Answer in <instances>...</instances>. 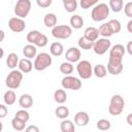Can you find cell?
Listing matches in <instances>:
<instances>
[{
    "mask_svg": "<svg viewBox=\"0 0 132 132\" xmlns=\"http://www.w3.org/2000/svg\"><path fill=\"white\" fill-rule=\"evenodd\" d=\"M50 53L54 57H60L64 53V46H63V44L61 42H58V41L53 42L51 44V46H50Z\"/></svg>",
    "mask_w": 132,
    "mask_h": 132,
    "instance_id": "17",
    "label": "cell"
},
{
    "mask_svg": "<svg viewBox=\"0 0 132 132\" xmlns=\"http://www.w3.org/2000/svg\"><path fill=\"white\" fill-rule=\"evenodd\" d=\"M2 129H3V124L1 123V121H0V132L2 131Z\"/></svg>",
    "mask_w": 132,
    "mask_h": 132,
    "instance_id": "49",
    "label": "cell"
},
{
    "mask_svg": "<svg viewBox=\"0 0 132 132\" xmlns=\"http://www.w3.org/2000/svg\"><path fill=\"white\" fill-rule=\"evenodd\" d=\"M68 1H70V0H62V2H63V3H65V2H68Z\"/></svg>",
    "mask_w": 132,
    "mask_h": 132,
    "instance_id": "50",
    "label": "cell"
},
{
    "mask_svg": "<svg viewBox=\"0 0 132 132\" xmlns=\"http://www.w3.org/2000/svg\"><path fill=\"white\" fill-rule=\"evenodd\" d=\"M77 43H78V46H79L81 50H91L92 46H93V42H92V41H89V40L86 39L84 36L79 37Z\"/></svg>",
    "mask_w": 132,
    "mask_h": 132,
    "instance_id": "33",
    "label": "cell"
},
{
    "mask_svg": "<svg viewBox=\"0 0 132 132\" xmlns=\"http://www.w3.org/2000/svg\"><path fill=\"white\" fill-rule=\"evenodd\" d=\"M41 33L38 31V30H32V31H30L28 34H27V41L29 42V43H31V44H34L35 43V41H36V39L38 38V36L40 35Z\"/></svg>",
    "mask_w": 132,
    "mask_h": 132,
    "instance_id": "36",
    "label": "cell"
},
{
    "mask_svg": "<svg viewBox=\"0 0 132 132\" xmlns=\"http://www.w3.org/2000/svg\"><path fill=\"white\" fill-rule=\"evenodd\" d=\"M125 50H127L129 55H132V41H129L127 43V48H125Z\"/></svg>",
    "mask_w": 132,
    "mask_h": 132,
    "instance_id": "44",
    "label": "cell"
},
{
    "mask_svg": "<svg viewBox=\"0 0 132 132\" xmlns=\"http://www.w3.org/2000/svg\"><path fill=\"white\" fill-rule=\"evenodd\" d=\"M18 66H19V70L22 71L23 73H29L33 69L32 62L30 61V59H27V58H24L22 60H19Z\"/></svg>",
    "mask_w": 132,
    "mask_h": 132,
    "instance_id": "15",
    "label": "cell"
},
{
    "mask_svg": "<svg viewBox=\"0 0 132 132\" xmlns=\"http://www.w3.org/2000/svg\"><path fill=\"white\" fill-rule=\"evenodd\" d=\"M52 2L53 0H36V3L39 7L41 8H46V7H50L52 5Z\"/></svg>",
    "mask_w": 132,
    "mask_h": 132,
    "instance_id": "41",
    "label": "cell"
},
{
    "mask_svg": "<svg viewBox=\"0 0 132 132\" xmlns=\"http://www.w3.org/2000/svg\"><path fill=\"white\" fill-rule=\"evenodd\" d=\"M73 70H74V67H73V65H72V63H70V62H63L61 65H60V71H61V73H63V74H65V75H69V74H71L72 72H73Z\"/></svg>",
    "mask_w": 132,
    "mask_h": 132,
    "instance_id": "30",
    "label": "cell"
},
{
    "mask_svg": "<svg viewBox=\"0 0 132 132\" xmlns=\"http://www.w3.org/2000/svg\"><path fill=\"white\" fill-rule=\"evenodd\" d=\"M127 123L129 126H132V113H129L127 116Z\"/></svg>",
    "mask_w": 132,
    "mask_h": 132,
    "instance_id": "45",
    "label": "cell"
},
{
    "mask_svg": "<svg viewBox=\"0 0 132 132\" xmlns=\"http://www.w3.org/2000/svg\"><path fill=\"white\" fill-rule=\"evenodd\" d=\"M126 53V50L123 44H114L112 47L109 48V56H114V57H124Z\"/></svg>",
    "mask_w": 132,
    "mask_h": 132,
    "instance_id": "19",
    "label": "cell"
},
{
    "mask_svg": "<svg viewBox=\"0 0 132 132\" xmlns=\"http://www.w3.org/2000/svg\"><path fill=\"white\" fill-rule=\"evenodd\" d=\"M64 5V9L67 11V12H74L77 8V2L76 0H70L68 2H65L63 3Z\"/></svg>",
    "mask_w": 132,
    "mask_h": 132,
    "instance_id": "35",
    "label": "cell"
},
{
    "mask_svg": "<svg viewBox=\"0 0 132 132\" xmlns=\"http://www.w3.org/2000/svg\"><path fill=\"white\" fill-rule=\"evenodd\" d=\"M123 58L122 57H114L109 56L108 63H107V72L112 75H118L123 71Z\"/></svg>",
    "mask_w": 132,
    "mask_h": 132,
    "instance_id": "5",
    "label": "cell"
},
{
    "mask_svg": "<svg viewBox=\"0 0 132 132\" xmlns=\"http://www.w3.org/2000/svg\"><path fill=\"white\" fill-rule=\"evenodd\" d=\"M124 7V12H125V14L128 16V18H132V2L131 1H129V2H127L126 4H125V6H123Z\"/></svg>",
    "mask_w": 132,
    "mask_h": 132,
    "instance_id": "40",
    "label": "cell"
},
{
    "mask_svg": "<svg viewBox=\"0 0 132 132\" xmlns=\"http://www.w3.org/2000/svg\"><path fill=\"white\" fill-rule=\"evenodd\" d=\"M54 99L57 103H64L67 100V94L64 89H58L54 93Z\"/></svg>",
    "mask_w": 132,
    "mask_h": 132,
    "instance_id": "27",
    "label": "cell"
},
{
    "mask_svg": "<svg viewBox=\"0 0 132 132\" xmlns=\"http://www.w3.org/2000/svg\"><path fill=\"white\" fill-rule=\"evenodd\" d=\"M80 56H81L80 50L77 48V47H75V46L69 47V48L66 51V54H65L66 61H68V62H70V63L78 62L79 59H80Z\"/></svg>",
    "mask_w": 132,
    "mask_h": 132,
    "instance_id": "12",
    "label": "cell"
},
{
    "mask_svg": "<svg viewBox=\"0 0 132 132\" xmlns=\"http://www.w3.org/2000/svg\"><path fill=\"white\" fill-rule=\"evenodd\" d=\"M8 109L6 107V104H0V119H3L7 116Z\"/></svg>",
    "mask_w": 132,
    "mask_h": 132,
    "instance_id": "42",
    "label": "cell"
},
{
    "mask_svg": "<svg viewBox=\"0 0 132 132\" xmlns=\"http://www.w3.org/2000/svg\"><path fill=\"white\" fill-rule=\"evenodd\" d=\"M132 20H130L129 22H128V24H127V29H128V31L130 32V33H132Z\"/></svg>",
    "mask_w": 132,
    "mask_h": 132,
    "instance_id": "46",
    "label": "cell"
},
{
    "mask_svg": "<svg viewBox=\"0 0 132 132\" xmlns=\"http://www.w3.org/2000/svg\"><path fill=\"white\" fill-rule=\"evenodd\" d=\"M96 126L99 130H102V131H105V130H109L110 127H111V123L110 121L106 120V119H101L99 121H97L96 123Z\"/></svg>",
    "mask_w": 132,
    "mask_h": 132,
    "instance_id": "32",
    "label": "cell"
},
{
    "mask_svg": "<svg viewBox=\"0 0 132 132\" xmlns=\"http://www.w3.org/2000/svg\"><path fill=\"white\" fill-rule=\"evenodd\" d=\"M124 1L123 0H109V9H111L113 12H120L123 9Z\"/></svg>",
    "mask_w": 132,
    "mask_h": 132,
    "instance_id": "29",
    "label": "cell"
},
{
    "mask_svg": "<svg viewBox=\"0 0 132 132\" xmlns=\"http://www.w3.org/2000/svg\"><path fill=\"white\" fill-rule=\"evenodd\" d=\"M109 15V7L106 3L96 4L91 12V18L94 22H102Z\"/></svg>",
    "mask_w": 132,
    "mask_h": 132,
    "instance_id": "1",
    "label": "cell"
},
{
    "mask_svg": "<svg viewBox=\"0 0 132 132\" xmlns=\"http://www.w3.org/2000/svg\"><path fill=\"white\" fill-rule=\"evenodd\" d=\"M14 117L27 123V122L29 121V119H30V113H29L25 108H23V109L18 110V111L15 112V116H14Z\"/></svg>",
    "mask_w": 132,
    "mask_h": 132,
    "instance_id": "37",
    "label": "cell"
},
{
    "mask_svg": "<svg viewBox=\"0 0 132 132\" xmlns=\"http://www.w3.org/2000/svg\"><path fill=\"white\" fill-rule=\"evenodd\" d=\"M3 100H4V103L6 105H12L14 104L15 100H16V95L14 93V91H12L11 89H9L8 91H6L3 95Z\"/></svg>",
    "mask_w": 132,
    "mask_h": 132,
    "instance_id": "24",
    "label": "cell"
},
{
    "mask_svg": "<svg viewBox=\"0 0 132 132\" xmlns=\"http://www.w3.org/2000/svg\"><path fill=\"white\" fill-rule=\"evenodd\" d=\"M111 46V42L108 38H105V37H102V38H98L96 39L94 42H93V51L96 55H99V56H102L104 55Z\"/></svg>",
    "mask_w": 132,
    "mask_h": 132,
    "instance_id": "7",
    "label": "cell"
},
{
    "mask_svg": "<svg viewBox=\"0 0 132 132\" xmlns=\"http://www.w3.org/2000/svg\"><path fill=\"white\" fill-rule=\"evenodd\" d=\"M108 24H109V26H110V28H111L113 34H117V33H119V32L122 30V25H121V23H120L119 20L112 19V20H110V21L108 22Z\"/></svg>",
    "mask_w": 132,
    "mask_h": 132,
    "instance_id": "34",
    "label": "cell"
},
{
    "mask_svg": "<svg viewBox=\"0 0 132 132\" xmlns=\"http://www.w3.org/2000/svg\"><path fill=\"white\" fill-rule=\"evenodd\" d=\"M60 128H61L62 132H74L75 131V126H74L73 122L70 120H67V119H64L61 122Z\"/></svg>",
    "mask_w": 132,
    "mask_h": 132,
    "instance_id": "25",
    "label": "cell"
},
{
    "mask_svg": "<svg viewBox=\"0 0 132 132\" xmlns=\"http://www.w3.org/2000/svg\"><path fill=\"white\" fill-rule=\"evenodd\" d=\"M124 107H125L124 98L121 95L116 94L110 99L109 106H108V112L111 116H119V114H121L123 112Z\"/></svg>",
    "mask_w": 132,
    "mask_h": 132,
    "instance_id": "3",
    "label": "cell"
},
{
    "mask_svg": "<svg viewBox=\"0 0 132 132\" xmlns=\"http://www.w3.org/2000/svg\"><path fill=\"white\" fill-rule=\"evenodd\" d=\"M47 41H48V39H47L46 35H44V34L41 33V34L38 36V38L36 39L34 45H35V46H39V47H44V46L47 44Z\"/></svg>",
    "mask_w": 132,
    "mask_h": 132,
    "instance_id": "38",
    "label": "cell"
},
{
    "mask_svg": "<svg viewBox=\"0 0 132 132\" xmlns=\"http://www.w3.org/2000/svg\"><path fill=\"white\" fill-rule=\"evenodd\" d=\"M31 10V1L30 0H18L14 5V13L16 16L25 19L28 16Z\"/></svg>",
    "mask_w": 132,
    "mask_h": 132,
    "instance_id": "9",
    "label": "cell"
},
{
    "mask_svg": "<svg viewBox=\"0 0 132 132\" xmlns=\"http://www.w3.org/2000/svg\"><path fill=\"white\" fill-rule=\"evenodd\" d=\"M4 56V50L2 47H0V59H2Z\"/></svg>",
    "mask_w": 132,
    "mask_h": 132,
    "instance_id": "48",
    "label": "cell"
},
{
    "mask_svg": "<svg viewBox=\"0 0 132 132\" xmlns=\"http://www.w3.org/2000/svg\"><path fill=\"white\" fill-rule=\"evenodd\" d=\"M19 64V56L15 53H10L8 54L6 58V65L10 69H14Z\"/></svg>",
    "mask_w": 132,
    "mask_h": 132,
    "instance_id": "23",
    "label": "cell"
},
{
    "mask_svg": "<svg viewBox=\"0 0 132 132\" xmlns=\"http://www.w3.org/2000/svg\"><path fill=\"white\" fill-rule=\"evenodd\" d=\"M4 38H5V33H4L3 30L0 29V42H2L4 40Z\"/></svg>",
    "mask_w": 132,
    "mask_h": 132,
    "instance_id": "47",
    "label": "cell"
},
{
    "mask_svg": "<svg viewBox=\"0 0 132 132\" xmlns=\"http://www.w3.org/2000/svg\"><path fill=\"white\" fill-rule=\"evenodd\" d=\"M55 114L57 118L61 119V120H64V119H67L68 116H69V109L68 107L64 106V105H61V106H58L56 109H55Z\"/></svg>",
    "mask_w": 132,
    "mask_h": 132,
    "instance_id": "28",
    "label": "cell"
},
{
    "mask_svg": "<svg viewBox=\"0 0 132 132\" xmlns=\"http://www.w3.org/2000/svg\"><path fill=\"white\" fill-rule=\"evenodd\" d=\"M76 71L79 75L80 78L82 79H88L92 76L93 74V67L91 65V63L87 60H82L79 61L77 66H76Z\"/></svg>",
    "mask_w": 132,
    "mask_h": 132,
    "instance_id": "10",
    "label": "cell"
},
{
    "mask_svg": "<svg viewBox=\"0 0 132 132\" xmlns=\"http://www.w3.org/2000/svg\"><path fill=\"white\" fill-rule=\"evenodd\" d=\"M19 104L22 108L28 109L33 105V98L30 94H23L19 98Z\"/></svg>",
    "mask_w": 132,
    "mask_h": 132,
    "instance_id": "16",
    "label": "cell"
},
{
    "mask_svg": "<svg viewBox=\"0 0 132 132\" xmlns=\"http://www.w3.org/2000/svg\"><path fill=\"white\" fill-rule=\"evenodd\" d=\"M23 80V72L16 69H12L5 78V85L8 89L15 90L21 86Z\"/></svg>",
    "mask_w": 132,
    "mask_h": 132,
    "instance_id": "4",
    "label": "cell"
},
{
    "mask_svg": "<svg viewBox=\"0 0 132 132\" xmlns=\"http://www.w3.org/2000/svg\"><path fill=\"white\" fill-rule=\"evenodd\" d=\"M8 27L9 29L14 32V33H20L23 32L26 28V23L24 21V19L19 18V16H13L10 18L8 21Z\"/></svg>",
    "mask_w": 132,
    "mask_h": 132,
    "instance_id": "11",
    "label": "cell"
},
{
    "mask_svg": "<svg viewBox=\"0 0 132 132\" xmlns=\"http://www.w3.org/2000/svg\"><path fill=\"white\" fill-rule=\"evenodd\" d=\"M84 37L88 39L89 41L94 42L96 39L99 38V32L98 29L95 27H88L84 32Z\"/></svg>",
    "mask_w": 132,
    "mask_h": 132,
    "instance_id": "14",
    "label": "cell"
},
{
    "mask_svg": "<svg viewBox=\"0 0 132 132\" xmlns=\"http://www.w3.org/2000/svg\"><path fill=\"white\" fill-rule=\"evenodd\" d=\"M99 0H80L79 5L82 9H89L90 7L95 6Z\"/></svg>",
    "mask_w": 132,
    "mask_h": 132,
    "instance_id": "39",
    "label": "cell"
},
{
    "mask_svg": "<svg viewBox=\"0 0 132 132\" xmlns=\"http://www.w3.org/2000/svg\"><path fill=\"white\" fill-rule=\"evenodd\" d=\"M61 85L64 90H72V91H77L82 86L81 80L72 75H65L61 80Z\"/></svg>",
    "mask_w": 132,
    "mask_h": 132,
    "instance_id": "8",
    "label": "cell"
},
{
    "mask_svg": "<svg viewBox=\"0 0 132 132\" xmlns=\"http://www.w3.org/2000/svg\"><path fill=\"white\" fill-rule=\"evenodd\" d=\"M23 55L27 59H33L37 55V47L34 44L29 43L23 47Z\"/></svg>",
    "mask_w": 132,
    "mask_h": 132,
    "instance_id": "18",
    "label": "cell"
},
{
    "mask_svg": "<svg viewBox=\"0 0 132 132\" xmlns=\"http://www.w3.org/2000/svg\"><path fill=\"white\" fill-rule=\"evenodd\" d=\"M69 23H70V25H71V28L78 30V29H80V28L82 27V25H84V19H82L79 14H73V15L70 18Z\"/></svg>",
    "mask_w": 132,
    "mask_h": 132,
    "instance_id": "21",
    "label": "cell"
},
{
    "mask_svg": "<svg viewBox=\"0 0 132 132\" xmlns=\"http://www.w3.org/2000/svg\"><path fill=\"white\" fill-rule=\"evenodd\" d=\"M93 73L96 75V77L98 78H103L106 76L107 74V69L103 64H97L95 65V67L93 68Z\"/></svg>",
    "mask_w": 132,
    "mask_h": 132,
    "instance_id": "26",
    "label": "cell"
},
{
    "mask_svg": "<svg viewBox=\"0 0 132 132\" xmlns=\"http://www.w3.org/2000/svg\"><path fill=\"white\" fill-rule=\"evenodd\" d=\"M57 21H58L57 20V15L55 13H53V12L46 13L44 15V18H43V23H44L45 27H47V28L55 27L57 25Z\"/></svg>",
    "mask_w": 132,
    "mask_h": 132,
    "instance_id": "20",
    "label": "cell"
},
{
    "mask_svg": "<svg viewBox=\"0 0 132 132\" xmlns=\"http://www.w3.org/2000/svg\"><path fill=\"white\" fill-rule=\"evenodd\" d=\"M98 32H99V35H101L102 37H105V38H108L113 34L108 22L107 23H103L102 25H100V27L98 29Z\"/></svg>",
    "mask_w": 132,
    "mask_h": 132,
    "instance_id": "22",
    "label": "cell"
},
{
    "mask_svg": "<svg viewBox=\"0 0 132 132\" xmlns=\"http://www.w3.org/2000/svg\"><path fill=\"white\" fill-rule=\"evenodd\" d=\"M90 117L86 111H77L74 116V123L79 127H85L89 124Z\"/></svg>",
    "mask_w": 132,
    "mask_h": 132,
    "instance_id": "13",
    "label": "cell"
},
{
    "mask_svg": "<svg viewBox=\"0 0 132 132\" xmlns=\"http://www.w3.org/2000/svg\"><path fill=\"white\" fill-rule=\"evenodd\" d=\"M11 126H12V128H13L14 130H16V131H22V130L25 129L26 122H24V121H22V120H20V119H18V118L14 117V118L11 120Z\"/></svg>",
    "mask_w": 132,
    "mask_h": 132,
    "instance_id": "31",
    "label": "cell"
},
{
    "mask_svg": "<svg viewBox=\"0 0 132 132\" xmlns=\"http://www.w3.org/2000/svg\"><path fill=\"white\" fill-rule=\"evenodd\" d=\"M53 63V59L52 56L47 53H40L37 54L33 63V67L35 70L37 71H42L45 70L46 68H48Z\"/></svg>",
    "mask_w": 132,
    "mask_h": 132,
    "instance_id": "2",
    "label": "cell"
},
{
    "mask_svg": "<svg viewBox=\"0 0 132 132\" xmlns=\"http://www.w3.org/2000/svg\"><path fill=\"white\" fill-rule=\"evenodd\" d=\"M72 34V28L68 25H56L52 28V35L57 39H67Z\"/></svg>",
    "mask_w": 132,
    "mask_h": 132,
    "instance_id": "6",
    "label": "cell"
},
{
    "mask_svg": "<svg viewBox=\"0 0 132 132\" xmlns=\"http://www.w3.org/2000/svg\"><path fill=\"white\" fill-rule=\"evenodd\" d=\"M26 132H39V128L35 125H30L27 128H25Z\"/></svg>",
    "mask_w": 132,
    "mask_h": 132,
    "instance_id": "43",
    "label": "cell"
}]
</instances>
